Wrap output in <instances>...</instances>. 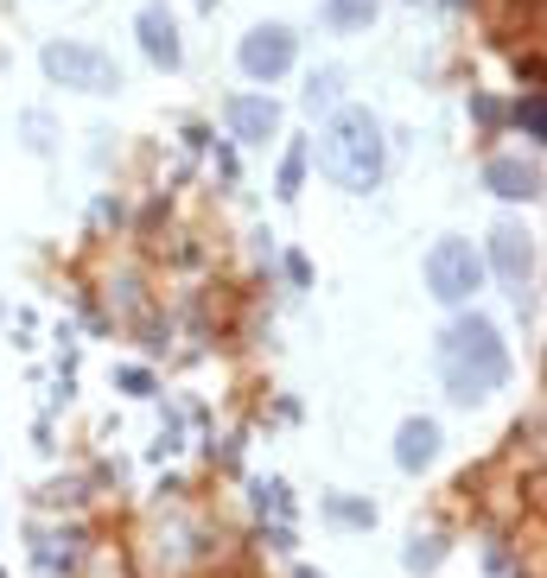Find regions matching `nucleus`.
I'll return each instance as SVG.
<instances>
[{
	"instance_id": "ddd939ff",
	"label": "nucleus",
	"mask_w": 547,
	"mask_h": 578,
	"mask_svg": "<svg viewBox=\"0 0 547 578\" xmlns=\"http://www.w3.org/2000/svg\"><path fill=\"white\" fill-rule=\"evenodd\" d=\"M440 559H445V540H440V534H414V540L401 547V566H408V572H433Z\"/></svg>"
},
{
	"instance_id": "20e7f679",
	"label": "nucleus",
	"mask_w": 547,
	"mask_h": 578,
	"mask_svg": "<svg viewBox=\"0 0 547 578\" xmlns=\"http://www.w3.org/2000/svg\"><path fill=\"white\" fill-rule=\"evenodd\" d=\"M484 286V254L471 249L465 235H440L427 249V293L440 305H471Z\"/></svg>"
},
{
	"instance_id": "1a4fd4ad",
	"label": "nucleus",
	"mask_w": 547,
	"mask_h": 578,
	"mask_svg": "<svg viewBox=\"0 0 547 578\" xmlns=\"http://www.w3.org/2000/svg\"><path fill=\"white\" fill-rule=\"evenodd\" d=\"M484 191L503 203H528L541 198V166L535 159H522V153H503V159H491L484 166Z\"/></svg>"
},
{
	"instance_id": "39448f33",
	"label": "nucleus",
	"mask_w": 547,
	"mask_h": 578,
	"mask_svg": "<svg viewBox=\"0 0 547 578\" xmlns=\"http://www.w3.org/2000/svg\"><path fill=\"white\" fill-rule=\"evenodd\" d=\"M293 51H299L293 25L267 20V25H255V32L235 45V64H242V76H255V83H274V76L293 71Z\"/></svg>"
},
{
	"instance_id": "f3484780",
	"label": "nucleus",
	"mask_w": 547,
	"mask_h": 578,
	"mask_svg": "<svg viewBox=\"0 0 547 578\" xmlns=\"http://www.w3.org/2000/svg\"><path fill=\"white\" fill-rule=\"evenodd\" d=\"M255 496H261V508H287V483L267 477V483H255Z\"/></svg>"
},
{
	"instance_id": "f257e3e1",
	"label": "nucleus",
	"mask_w": 547,
	"mask_h": 578,
	"mask_svg": "<svg viewBox=\"0 0 547 578\" xmlns=\"http://www.w3.org/2000/svg\"><path fill=\"white\" fill-rule=\"evenodd\" d=\"M433 362H440L445 395L459 407L484 401V395H496V388L509 381V344H503V330H496L484 312H459V318L445 325Z\"/></svg>"
},
{
	"instance_id": "a211bd4d",
	"label": "nucleus",
	"mask_w": 547,
	"mask_h": 578,
	"mask_svg": "<svg viewBox=\"0 0 547 578\" xmlns=\"http://www.w3.org/2000/svg\"><path fill=\"white\" fill-rule=\"evenodd\" d=\"M115 381H122L128 395H154V376H147V369H115Z\"/></svg>"
},
{
	"instance_id": "7ed1b4c3",
	"label": "nucleus",
	"mask_w": 547,
	"mask_h": 578,
	"mask_svg": "<svg viewBox=\"0 0 547 578\" xmlns=\"http://www.w3.org/2000/svg\"><path fill=\"white\" fill-rule=\"evenodd\" d=\"M39 64H45L52 83L83 90V96H115L122 90V64L103 45H90V39H52V45L39 51Z\"/></svg>"
},
{
	"instance_id": "423d86ee",
	"label": "nucleus",
	"mask_w": 547,
	"mask_h": 578,
	"mask_svg": "<svg viewBox=\"0 0 547 578\" xmlns=\"http://www.w3.org/2000/svg\"><path fill=\"white\" fill-rule=\"evenodd\" d=\"M491 267H496V280L516 293V305H522V293L535 286V235L522 223H496L491 229Z\"/></svg>"
},
{
	"instance_id": "0eeeda50",
	"label": "nucleus",
	"mask_w": 547,
	"mask_h": 578,
	"mask_svg": "<svg viewBox=\"0 0 547 578\" xmlns=\"http://www.w3.org/2000/svg\"><path fill=\"white\" fill-rule=\"evenodd\" d=\"M134 39H140V51H147V64H159V71H179V64H185L179 20L166 13V0L140 7V20H134Z\"/></svg>"
},
{
	"instance_id": "4be33fe9",
	"label": "nucleus",
	"mask_w": 547,
	"mask_h": 578,
	"mask_svg": "<svg viewBox=\"0 0 547 578\" xmlns=\"http://www.w3.org/2000/svg\"><path fill=\"white\" fill-rule=\"evenodd\" d=\"M204 7H217V0H204Z\"/></svg>"
},
{
	"instance_id": "9d476101",
	"label": "nucleus",
	"mask_w": 547,
	"mask_h": 578,
	"mask_svg": "<svg viewBox=\"0 0 547 578\" xmlns=\"http://www.w3.org/2000/svg\"><path fill=\"white\" fill-rule=\"evenodd\" d=\"M433 458H440V420H401V432H395V471L420 477Z\"/></svg>"
},
{
	"instance_id": "2eb2a0df",
	"label": "nucleus",
	"mask_w": 547,
	"mask_h": 578,
	"mask_svg": "<svg viewBox=\"0 0 547 578\" xmlns=\"http://www.w3.org/2000/svg\"><path fill=\"white\" fill-rule=\"evenodd\" d=\"M516 127L528 134V140H547V102H541V90H522V102H516Z\"/></svg>"
},
{
	"instance_id": "aec40b11",
	"label": "nucleus",
	"mask_w": 547,
	"mask_h": 578,
	"mask_svg": "<svg viewBox=\"0 0 547 578\" xmlns=\"http://www.w3.org/2000/svg\"><path fill=\"white\" fill-rule=\"evenodd\" d=\"M287 280H293V286H306V280H313V267H306L299 254H287Z\"/></svg>"
},
{
	"instance_id": "f8f14e48",
	"label": "nucleus",
	"mask_w": 547,
	"mask_h": 578,
	"mask_svg": "<svg viewBox=\"0 0 547 578\" xmlns=\"http://www.w3.org/2000/svg\"><path fill=\"white\" fill-rule=\"evenodd\" d=\"M325 522H338V528H376V503L369 496H325Z\"/></svg>"
},
{
	"instance_id": "dca6fc26",
	"label": "nucleus",
	"mask_w": 547,
	"mask_h": 578,
	"mask_svg": "<svg viewBox=\"0 0 547 578\" xmlns=\"http://www.w3.org/2000/svg\"><path fill=\"white\" fill-rule=\"evenodd\" d=\"M299 185H306V140H293L287 159H281V198H299Z\"/></svg>"
},
{
	"instance_id": "4468645a",
	"label": "nucleus",
	"mask_w": 547,
	"mask_h": 578,
	"mask_svg": "<svg viewBox=\"0 0 547 578\" xmlns=\"http://www.w3.org/2000/svg\"><path fill=\"white\" fill-rule=\"evenodd\" d=\"M338 90H344V71H313V83H306V115H332L338 108Z\"/></svg>"
},
{
	"instance_id": "412c9836",
	"label": "nucleus",
	"mask_w": 547,
	"mask_h": 578,
	"mask_svg": "<svg viewBox=\"0 0 547 578\" xmlns=\"http://www.w3.org/2000/svg\"><path fill=\"white\" fill-rule=\"evenodd\" d=\"M96 578H128V572H122V566H96Z\"/></svg>"
},
{
	"instance_id": "f03ea898",
	"label": "nucleus",
	"mask_w": 547,
	"mask_h": 578,
	"mask_svg": "<svg viewBox=\"0 0 547 578\" xmlns=\"http://www.w3.org/2000/svg\"><path fill=\"white\" fill-rule=\"evenodd\" d=\"M318 172L338 191H376L382 178V122L369 108H332V122L318 134Z\"/></svg>"
},
{
	"instance_id": "9b49d317",
	"label": "nucleus",
	"mask_w": 547,
	"mask_h": 578,
	"mask_svg": "<svg viewBox=\"0 0 547 578\" xmlns=\"http://www.w3.org/2000/svg\"><path fill=\"white\" fill-rule=\"evenodd\" d=\"M318 20L332 25V32H369L376 25V0H325Z\"/></svg>"
},
{
	"instance_id": "6ab92c4d",
	"label": "nucleus",
	"mask_w": 547,
	"mask_h": 578,
	"mask_svg": "<svg viewBox=\"0 0 547 578\" xmlns=\"http://www.w3.org/2000/svg\"><path fill=\"white\" fill-rule=\"evenodd\" d=\"M471 115H477V122H503V108H496L491 96H471Z\"/></svg>"
},
{
	"instance_id": "6e6552de",
	"label": "nucleus",
	"mask_w": 547,
	"mask_h": 578,
	"mask_svg": "<svg viewBox=\"0 0 547 578\" xmlns=\"http://www.w3.org/2000/svg\"><path fill=\"white\" fill-rule=\"evenodd\" d=\"M223 115H230V134L242 147H267V140L281 134V102L274 96H230Z\"/></svg>"
}]
</instances>
